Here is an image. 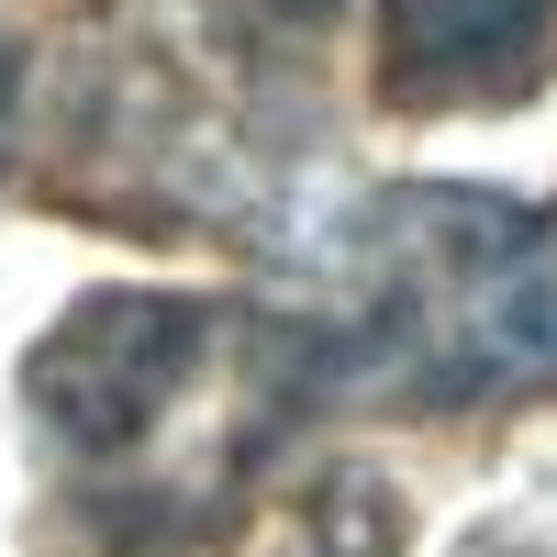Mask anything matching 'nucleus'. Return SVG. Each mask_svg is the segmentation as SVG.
Instances as JSON below:
<instances>
[{
    "instance_id": "20e7f679",
    "label": "nucleus",
    "mask_w": 557,
    "mask_h": 557,
    "mask_svg": "<svg viewBox=\"0 0 557 557\" xmlns=\"http://www.w3.org/2000/svg\"><path fill=\"white\" fill-rule=\"evenodd\" d=\"M12 112H23V57H12V34H0V168H12Z\"/></svg>"
},
{
    "instance_id": "7ed1b4c3",
    "label": "nucleus",
    "mask_w": 557,
    "mask_h": 557,
    "mask_svg": "<svg viewBox=\"0 0 557 557\" xmlns=\"http://www.w3.org/2000/svg\"><path fill=\"white\" fill-rule=\"evenodd\" d=\"M557 0H380V78L401 112H469L546 78Z\"/></svg>"
},
{
    "instance_id": "f257e3e1",
    "label": "nucleus",
    "mask_w": 557,
    "mask_h": 557,
    "mask_svg": "<svg viewBox=\"0 0 557 557\" xmlns=\"http://www.w3.org/2000/svg\"><path fill=\"white\" fill-rule=\"evenodd\" d=\"M346 301L268 323V424L301 401H491L557 380V223L491 190H380L357 212Z\"/></svg>"
},
{
    "instance_id": "f03ea898",
    "label": "nucleus",
    "mask_w": 557,
    "mask_h": 557,
    "mask_svg": "<svg viewBox=\"0 0 557 557\" xmlns=\"http://www.w3.org/2000/svg\"><path fill=\"white\" fill-rule=\"evenodd\" d=\"M223 323L235 312L212 290H89L23 357V401L67 457H134L178 412V391L223 357Z\"/></svg>"
}]
</instances>
